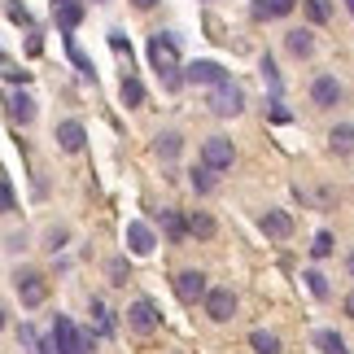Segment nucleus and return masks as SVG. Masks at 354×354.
Wrapping results in <instances>:
<instances>
[{"mask_svg": "<svg viewBox=\"0 0 354 354\" xmlns=\"http://www.w3.org/2000/svg\"><path fill=\"white\" fill-rule=\"evenodd\" d=\"M149 62H153V71L162 75V84H167L171 92L184 84L180 75V44H175V35H149Z\"/></svg>", "mask_w": 354, "mask_h": 354, "instance_id": "obj_1", "label": "nucleus"}, {"mask_svg": "<svg viewBox=\"0 0 354 354\" xmlns=\"http://www.w3.org/2000/svg\"><path fill=\"white\" fill-rule=\"evenodd\" d=\"M13 289H18V297H22V306H44V297H48V280H44V271H18L13 276Z\"/></svg>", "mask_w": 354, "mask_h": 354, "instance_id": "obj_2", "label": "nucleus"}, {"mask_svg": "<svg viewBox=\"0 0 354 354\" xmlns=\"http://www.w3.org/2000/svg\"><path fill=\"white\" fill-rule=\"evenodd\" d=\"M210 110L219 114V118L241 114V110H245V92L232 84V79H223V84H214V92H210Z\"/></svg>", "mask_w": 354, "mask_h": 354, "instance_id": "obj_3", "label": "nucleus"}, {"mask_svg": "<svg viewBox=\"0 0 354 354\" xmlns=\"http://www.w3.org/2000/svg\"><path fill=\"white\" fill-rule=\"evenodd\" d=\"M201 306H206V315H210L214 324H227V319L236 315V293H232V289H206Z\"/></svg>", "mask_w": 354, "mask_h": 354, "instance_id": "obj_4", "label": "nucleus"}, {"mask_svg": "<svg viewBox=\"0 0 354 354\" xmlns=\"http://www.w3.org/2000/svg\"><path fill=\"white\" fill-rule=\"evenodd\" d=\"M232 140L227 136H210L206 145H201V167H210V171H227L232 167Z\"/></svg>", "mask_w": 354, "mask_h": 354, "instance_id": "obj_5", "label": "nucleus"}, {"mask_svg": "<svg viewBox=\"0 0 354 354\" xmlns=\"http://www.w3.org/2000/svg\"><path fill=\"white\" fill-rule=\"evenodd\" d=\"M127 324L136 333H153L158 324H162V315H158V306L149 302V297H136V302L127 306Z\"/></svg>", "mask_w": 354, "mask_h": 354, "instance_id": "obj_6", "label": "nucleus"}, {"mask_svg": "<svg viewBox=\"0 0 354 354\" xmlns=\"http://www.w3.org/2000/svg\"><path fill=\"white\" fill-rule=\"evenodd\" d=\"M206 276H201V271H180V276H175V297H180V302H201V297H206Z\"/></svg>", "mask_w": 354, "mask_h": 354, "instance_id": "obj_7", "label": "nucleus"}, {"mask_svg": "<svg viewBox=\"0 0 354 354\" xmlns=\"http://www.w3.org/2000/svg\"><path fill=\"white\" fill-rule=\"evenodd\" d=\"M184 79H188V84H223V79H227V71H223V66L219 62H188L184 66Z\"/></svg>", "mask_w": 354, "mask_h": 354, "instance_id": "obj_8", "label": "nucleus"}, {"mask_svg": "<svg viewBox=\"0 0 354 354\" xmlns=\"http://www.w3.org/2000/svg\"><path fill=\"white\" fill-rule=\"evenodd\" d=\"M310 101H315L319 110H333V105L342 101V84H337L333 75H319L315 84H310Z\"/></svg>", "mask_w": 354, "mask_h": 354, "instance_id": "obj_9", "label": "nucleus"}, {"mask_svg": "<svg viewBox=\"0 0 354 354\" xmlns=\"http://www.w3.org/2000/svg\"><path fill=\"white\" fill-rule=\"evenodd\" d=\"M84 140H88V131H84V122H79V118L57 122V145L66 149V153H79V149H84Z\"/></svg>", "mask_w": 354, "mask_h": 354, "instance_id": "obj_10", "label": "nucleus"}, {"mask_svg": "<svg viewBox=\"0 0 354 354\" xmlns=\"http://www.w3.org/2000/svg\"><path fill=\"white\" fill-rule=\"evenodd\" d=\"M258 227L271 236V241H284V236H293V219L284 210H267L263 219H258Z\"/></svg>", "mask_w": 354, "mask_h": 354, "instance_id": "obj_11", "label": "nucleus"}, {"mask_svg": "<svg viewBox=\"0 0 354 354\" xmlns=\"http://www.w3.org/2000/svg\"><path fill=\"white\" fill-rule=\"evenodd\" d=\"M153 245L158 241H153V227H149V223H127V250L131 254L145 258V254H153Z\"/></svg>", "mask_w": 354, "mask_h": 354, "instance_id": "obj_12", "label": "nucleus"}, {"mask_svg": "<svg viewBox=\"0 0 354 354\" xmlns=\"http://www.w3.org/2000/svg\"><path fill=\"white\" fill-rule=\"evenodd\" d=\"M53 342H57L62 354H79V350H75V346H79V328H75L66 315H57V319H53Z\"/></svg>", "mask_w": 354, "mask_h": 354, "instance_id": "obj_13", "label": "nucleus"}, {"mask_svg": "<svg viewBox=\"0 0 354 354\" xmlns=\"http://www.w3.org/2000/svg\"><path fill=\"white\" fill-rule=\"evenodd\" d=\"M9 118L18 122V127H26V122H35V101L26 97V92H9Z\"/></svg>", "mask_w": 354, "mask_h": 354, "instance_id": "obj_14", "label": "nucleus"}, {"mask_svg": "<svg viewBox=\"0 0 354 354\" xmlns=\"http://www.w3.org/2000/svg\"><path fill=\"white\" fill-rule=\"evenodd\" d=\"M184 232H188V236H197V241H210L214 232H219V223H214L206 210H193V214L184 219Z\"/></svg>", "mask_w": 354, "mask_h": 354, "instance_id": "obj_15", "label": "nucleus"}, {"mask_svg": "<svg viewBox=\"0 0 354 354\" xmlns=\"http://www.w3.org/2000/svg\"><path fill=\"white\" fill-rule=\"evenodd\" d=\"M53 18H57L62 31H75V26L84 22V5H79V0H62V5H53Z\"/></svg>", "mask_w": 354, "mask_h": 354, "instance_id": "obj_16", "label": "nucleus"}, {"mask_svg": "<svg viewBox=\"0 0 354 354\" xmlns=\"http://www.w3.org/2000/svg\"><path fill=\"white\" fill-rule=\"evenodd\" d=\"M297 0H254V18H289Z\"/></svg>", "mask_w": 354, "mask_h": 354, "instance_id": "obj_17", "label": "nucleus"}, {"mask_svg": "<svg viewBox=\"0 0 354 354\" xmlns=\"http://www.w3.org/2000/svg\"><path fill=\"white\" fill-rule=\"evenodd\" d=\"M180 149H184V136L180 131H162L158 140H153V153L162 158V162H171V158H180Z\"/></svg>", "mask_w": 354, "mask_h": 354, "instance_id": "obj_18", "label": "nucleus"}, {"mask_svg": "<svg viewBox=\"0 0 354 354\" xmlns=\"http://www.w3.org/2000/svg\"><path fill=\"white\" fill-rule=\"evenodd\" d=\"M328 145H333V153H354V122L333 127V131H328Z\"/></svg>", "mask_w": 354, "mask_h": 354, "instance_id": "obj_19", "label": "nucleus"}, {"mask_svg": "<svg viewBox=\"0 0 354 354\" xmlns=\"http://www.w3.org/2000/svg\"><path fill=\"white\" fill-rule=\"evenodd\" d=\"M284 48H289L293 57H310V53H315V35H310V31H289Z\"/></svg>", "mask_w": 354, "mask_h": 354, "instance_id": "obj_20", "label": "nucleus"}, {"mask_svg": "<svg viewBox=\"0 0 354 354\" xmlns=\"http://www.w3.org/2000/svg\"><path fill=\"white\" fill-rule=\"evenodd\" d=\"M158 219H162V227H167V241L171 245H180L188 232H184V219H180V210H158Z\"/></svg>", "mask_w": 354, "mask_h": 354, "instance_id": "obj_21", "label": "nucleus"}, {"mask_svg": "<svg viewBox=\"0 0 354 354\" xmlns=\"http://www.w3.org/2000/svg\"><path fill=\"white\" fill-rule=\"evenodd\" d=\"M315 346H319L324 354H350V350H346V337L333 333V328H319V333H315Z\"/></svg>", "mask_w": 354, "mask_h": 354, "instance_id": "obj_22", "label": "nucleus"}, {"mask_svg": "<svg viewBox=\"0 0 354 354\" xmlns=\"http://www.w3.org/2000/svg\"><path fill=\"white\" fill-rule=\"evenodd\" d=\"M250 346H254L258 354H280V337H276V333L254 328V333H250Z\"/></svg>", "mask_w": 354, "mask_h": 354, "instance_id": "obj_23", "label": "nucleus"}, {"mask_svg": "<svg viewBox=\"0 0 354 354\" xmlns=\"http://www.w3.org/2000/svg\"><path fill=\"white\" fill-rule=\"evenodd\" d=\"M302 9H306V18L315 22V26H324L333 18V0H302Z\"/></svg>", "mask_w": 354, "mask_h": 354, "instance_id": "obj_24", "label": "nucleus"}, {"mask_svg": "<svg viewBox=\"0 0 354 354\" xmlns=\"http://www.w3.org/2000/svg\"><path fill=\"white\" fill-rule=\"evenodd\" d=\"M118 97H122V105H140L145 101V84L136 75H127V79H122V88H118Z\"/></svg>", "mask_w": 354, "mask_h": 354, "instance_id": "obj_25", "label": "nucleus"}, {"mask_svg": "<svg viewBox=\"0 0 354 354\" xmlns=\"http://www.w3.org/2000/svg\"><path fill=\"white\" fill-rule=\"evenodd\" d=\"M92 315H97V333H105V337L114 333V315H110V306H105L101 297H92Z\"/></svg>", "mask_w": 354, "mask_h": 354, "instance_id": "obj_26", "label": "nucleus"}, {"mask_svg": "<svg viewBox=\"0 0 354 354\" xmlns=\"http://www.w3.org/2000/svg\"><path fill=\"white\" fill-rule=\"evenodd\" d=\"M214 175H219V171H210V167H197V171H193V188H197V193H214V184H219Z\"/></svg>", "mask_w": 354, "mask_h": 354, "instance_id": "obj_27", "label": "nucleus"}, {"mask_svg": "<svg viewBox=\"0 0 354 354\" xmlns=\"http://www.w3.org/2000/svg\"><path fill=\"white\" fill-rule=\"evenodd\" d=\"M302 280H306V289L315 293V297H328V293H333V289H328V276H324V271H306Z\"/></svg>", "mask_w": 354, "mask_h": 354, "instance_id": "obj_28", "label": "nucleus"}, {"mask_svg": "<svg viewBox=\"0 0 354 354\" xmlns=\"http://www.w3.org/2000/svg\"><path fill=\"white\" fill-rule=\"evenodd\" d=\"M105 271H110V284H127V280H131L127 258H110V267H105Z\"/></svg>", "mask_w": 354, "mask_h": 354, "instance_id": "obj_29", "label": "nucleus"}, {"mask_svg": "<svg viewBox=\"0 0 354 354\" xmlns=\"http://www.w3.org/2000/svg\"><path fill=\"white\" fill-rule=\"evenodd\" d=\"M310 254H315V258H328L333 254V232H319L315 241H310Z\"/></svg>", "mask_w": 354, "mask_h": 354, "instance_id": "obj_30", "label": "nucleus"}, {"mask_svg": "<svg viewBox=\"0 0 354 354\" xmlns=\"http://www.w3.org/2000/svg\"><path fill=\"white\" fill-rule=\"evenodd\" d=\"M9 210H18V197H13L9 180H0V214H9Z\"/></svg>", "mask_w": 354, "mask_h": 354, "instance_id": "obj_31", "label": "nucleus"}, {"mask_svg": "<svg viewBox=\"0 0 354 354\" xmlns=\"http://www.w3.org/2000/svg\"><path fill=\"white\" fill-rule=\"evenodd\" d=\"M71 62L79 66V75H88V79H92V62L84 57V53H79V44H75V39H71Z\"/></svg>", "mask_w": 354, "mask_h": 354, "instance_id": "obj_32", "label": "nucleus"}, {"mask_svg": "<svg viewBox=\"0 0 354 354\" xmlns=\"http://www.w3.org/2000/svg\"><path fill=\"white\" fill-rule=\"evenodd\" d=\"M110 48L118 53V57H127V62H131V44L122 39V31H110Z\"/></svg>", "mask_w": 354, "mask_h": 354, "instance_id": "obj_33", "label": "nucleus"}, {"mask_svg": "<svg viewBox=\"0 0 354 354\" xmlns=\"http://www.w3.org/2000/svg\"><path fill=\"white\" fill-rule=\"evenodd\" d=\"M66 236H71V232H66V227H53V232H48V245H44V250H53V254H57L62 245H66Z\"/></svg>", "mask_w": 354, "mask_h": 354, "instance_id": "obj_34", "label": "nucleus"}, {"mask_svg": "<svg viewBox=\"0 0 354 354\" xmlns=\"http://www.w3.org/2000/svg\"><path fill=\"white\" fill-rule=\"evenodd\" d=\"M35 354H62L57 342H53V333H48V337H35Z\"/></svg>", "mask_w": 354, "mask_h": 354, "instance_id": "obj_35", "label": "nucleus"}, {"mask_svg": "<svg viewBox=\"0 0 354 354\" xmlns=\"http://www.w3.org/2000/svg\"><path fill=\"white\" fill-rule=\"evenodd\" d=\"M5 79H9V84H31V71H18V66H5Z\"/></svg>", "mask_w": 354, "mask_h": 354, "instance_id": "obj_36", "label": "nucleus"}, {"mask_svg": "<svg viewBox=\"0 0 354 354\" xmlns=\"http://www.w3.org/2000/svg\"><path fill=\"white\" fill-rule=\"evenodd\" d=\"M263 79L271 88H280V75H276V62H271V57H263Z\"/></svg>", "mask_w": 354, "mask_h": 354, "instance_id": "obj_37", "label": "nucleus"}, {"mask_svg": "<svg viewBox=\"0 0 354 354\" xmlns=\"http://www.w3.org/2000/svg\"><path fill=\"white\" fill-rule=\"evenodd\" d=\"M9 18H13V22H18V26H31V13H26L22 5H9Z\"/></svg>", "mask_w": 354, "mask_h": 354, "instance_id": "obj_38", "label": "nucleus"}, {"mask_svg": "<svg viewBox=\"0 0 354 354\" xmlns=\"http://www.w3.org/2000/svg\"><path fill=\"white\" fill-rule=\"evenodd\" d=\"M18 342H22L26 350H35V328H31V324H22V328H18Z\"/></svg>", "mask_w": 354, "mask_h": 354, "instance_id": "obj_39", "label": "nucleus"}, {"mask_svg": "<svg viewBox=\"0 0 354 354\" xmlns=\"http://www.w3.org/2000/svg\"><path fill=\"white\" fill-rule=\"evenodd\" d=\"M131 5H136V9H153L158 0H131Z\"/></svg>", "mask_w": 354, "mask_h": 354, "instance_id": "obj_40", "label": "nucleus"}, {"mask_svg": "<svg viewBox=\"0 0 354 354\" xmlns=\"http://www.w3.org/2000/svg\"><path fill=\"white\" fill-rule=\"evenodd\" d=\"M346 315H354V293H350V297H346Z\"/></svg>", "mask_w": 354, "mask_h": 354, "instance_id": "obj_41", "label": "nucleus"}, {"mask_svg": "<svg viewBox=\"0 0 354 354\" xmlns=\"http://www.w3.org/2000/svg\"><path fill=\"white\" fill-rule=\"evenodd\" d=\"M5 324H9V315H5V306H0V333H5Z\"/></svg>", "mask_w": 354, "mask_h": 354, "instance_id": "obj_42", "label": "nucleus"}, {"mask_svg": "<svg viewBox=\"0 0 354 354\" xmlns=\"http://www.w3.org/2000/svg\"><path fill=\"white\" fill-rule=\"evenodd\" d=\"M350 276H354V250H350Z\"/></svg>", "mask_w": 354, "mask_h": 354, "instance_id": "obj_43", "label": "nucleus"}, {"mask_svg": "<svg viewBox=\"0 0 354 354\" xmlns=\"http://www.w3.org/2000/svg\"><path fill=\"white\" fill-rule=\"evenodd\" d=\"M0 66H9V57H5V53H0Z\"/></svg>", "mask_w": 354, "mask_h": 354, "instance_id": "obj_44", "label": "nucleus"}, {"mask_svg": "<svg viewBox=\"0 0 354 354\" xmlns=\"http://www.w3.org/2000/svg\"><path fill=\"white\" fill-rule=\"evenodd\" d=\"M346 5H350V13H354V0H346Z\"/></svg>", "mask_w": 354, "mask_h": 354, "instance_id": "obj_45", "label": "nucleus"}, {"mask_svg": "<svg viewBox=\"0 0 354 354\" xmlns=\"http://www.w3.org/2000/svg\"><path fill=\"white\" fill-rule=\"evenodd\" d=\"M53 5H62V0H53Z\"/></svg>", "mask_w": 354, "mask_h": 354, "instance_id": "obj_46", "label": "nucleus"}]
</instances>
